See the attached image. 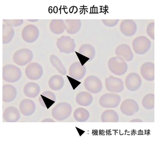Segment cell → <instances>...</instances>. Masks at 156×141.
I'll return each mask as SVG.
<instances>
[{"mask_svg": "<svg viewBox=\"0 0 156 141\" xmlns=\"http://www.w3.org/2000/svg\"><path fill=\"white\" fill-rule=\"evenodd\" d=\"M72 112L71 105L66 102H62L53 108L51 111V115L56 121H62L69 118Z\"/></svg>", "mask_w": 156, "mask_h": 141, "instance_id": "6da1fadb", "label": "cell"}, {"mask_svg": "<svg viewBox=\"0 0 156 141\" xmlns=\"http://www.w3.org/2000/svg\"><path fill=\"white\" fill-rule=\"evenodd\" d=\"M108 66L110 71L117 76L125 75L128 69L126 62L118 56L110 58L108 62Z\"/></svg>", "mask_w": 156, "mask_h": 141, "instance_id": "7a4b0ae2", "label": "cell"}, {"mask_svg": "<svg viewBox=\"0 0 156 141\" xmlns=\"http://www.w3.org/2000/svg\"><path fill=\"white\" fill-rule=\"evenodd\" d=\"M21 76L20 69L15 65H6L2 68V79L6 82H17L20 79Z\"/></svg>", "mask_w": 156, "mask_h": 141, "instance_id": "3957f363", "label": "cell"}, {"mask_svg": "<svg viewBox=\"0 0 156 141\" xmlns=\"http://www.w3.org/2000/svg\"><path fill=\"white\" fill-rule=\"evenodd\" d=\"M33 59V52L27 48H22L18 50L14 53L12 57L14 62L20 66L28 65Z\"/></svg>", "mask_w": 156, "mask_h": 141, "instance_id": "277c9868", "label": "cell"}, {"mask_svg": "<svg viewBox=\"0 0 156 141\" xmlns=\"http://www.w3.org/2000/svg\"><path fill=\"white\" fill-rule=\"evenodd\" d=\"M151 46V41L145 36H139L134 39L132 47L136 54L143 55L148 52Z\"/></svg>", "mask_w": 156, "mask_h": 141, "instance_id": "5b68a950", "label": "cell"}, {"mask_svg": "<svg viewBox=\"0 0 156 141\" xmlns=\"http://www.w3.org/2000/svg\"><path fill=\"white\" fill-rule=\"evenodd\" d=\"M57 47L61 53L69 54L75 51L76 43L75 40L70 37L62 36L57 39Z\"/></svg>", "mask_w": 156, "mask_h": 141, "instance_id": "8992f818", "label": "cell"}, {"mask_svg": "<svg viewBox=\"0 0 156 141\" xmlns=\"http://www.w3.org/2000/svg\"><path fill=\"white\" fill-rule=\"evenodd\" d=\"M121 97L116 93H106L100 97L99 103L102 107L106 108H114L120 104Z\"/></svg>", "mask_w": 156, "mask_h": 141, "instance_id": "52a82bcc", "label": "cell"}, {"mask_svg": "<svg viewBox=\"0 0 156 141\" xmlns=\"http://www.w3.org/2000/svg\"><path fill=\"white\" fill-rule=\"evenodd\" d=\"M40 34L39 28L35 25H27L23 28L22 31V37L27 43H32L35 42L38 39Z\"/></svg>", "mask_w": 156, "mask_h": 141, "instance_id": "ba28073f", "label": "cell"}, {"mask_svg": "<svg viewBox=\"0 0 156 141\" xmlns=\"http://www.w3.org/2000/svg\"><path fill=\"white\" fill-rule=\"evenodd\" d=\"M84 85L86 90L92 94H98L102 89V84L101 79L93 75L88 76L86 78Z\"/></svg>", "mask_w": 156, "mask_h": 141, "instance_id": "9c48e42d", "label": "cell"}, {"mask_svg": "<svg viewBox=\"0 0 156 141\" xmlns=\"http://www.w3.org/2000/svg\"><path fill=\"white\" fill-rule=\"evenodd\" d=\"M42 67L37 62H32L27 65L25 69V74L30 80H37L41 79L43 75Z\"/></svg>", "mask_w": 156, "mask_h": 141, "instance_id": "30bf717a", "label": "cell"}, {"mask_svg": "<svg viewBox=\"0 0 156 141\" xmlns=\"http://www.w3.org/2000/svg\"><path fill=\"white\" fill-rule=\"evenodd\" d=\"M105 86L108 91L113 93H119L124 89L122 80L112 76L106 78Z\"/></svg>", "mask_w": 156, "mask_h": 141, "instance_id": "8fae6325", "label": "cell"}, {"mask_svg": "<svg viewBox=\"0 0 156 141\" xmlns=\"http://www.w3.org/2000/svg\"><path fill=\"white\" fill-rule=\"evenodd\" d=\"M86 72V66L82 65L80 62H74L69 67V77L77 81H79L84 78Z\"/></svg>", "mask_w": 156, "mask_h": 141, "instance_id": "7c38bea8", "label": "cell"}, {"mask_svg": "<svg viewBox=\"0 0 156 141\" xmlns=\"http://www.w3.org/2000/svg\"><path fill=\"white\" fill-rule=\"evenodd\" d=\"M121 112L127 116L135 115L139 111L138 103L133 99H126L121 103L120 106Z\"/></svg>", "mask_w": 156, "mask_h": 141, "instance_id": "4fadbf2b", "label": "cell"}, {"mask_svg": "<svg viewBox=\"0 0 156 141\" xmlns=\"http://www.w3.org/2000/svg\"><path fill=\"white\" fill-rule=\"evenodd\" d=\"M142 79L136 72H131L127 76L125 80V86L127 89L131 91H136L141 87Z\"/></svg>", "mask_w": 156, "mask_h": 141, "instance_id": "5bb4252c", "label": "cell"}, {"mask_svg": "<svg viewBox=\"0 0 156 141\" xmlns=\"http://www.w3.org/2000/svg\"><path fill=\"white\" fill-rule=\"evenodd\" d=\"M137 25L133 20L126 19L122 21L120 24L121 32L125 36L132 37L136 34L137 31Z\"/></svg>", "mask_w": 156, "mask_h": 141, "instance_id": "9a60e30c", "label": "cell"}, {"mask_svg": "<svg viewBox=\"0 0 156 141\" xmlns=\"http://www.w3.org/2000/svg\"><path fill=\"white\" fill-rule=\"evenodd\" d=\"M140 73L143 78L147 81H153L155 80V65L151 62L143 63L141 66Z\"/></svg>", "mask_w": 156, "mask_h": 141, "instance_id": "2e32d148", "label": "cell"}, {"mask_svg": "<svg viewBox=\"0 0 156 141\" xmlns=\"http://www.w3.org/2000/svg\"><path fill=\"white\" fill-rule=\"evenodd\" d=\"M36 108V107L34 102L30 98L23 99L20 104V113L25 116H30L34 114Z\"/></svg>", "mask_w": 156, "mask_h": 141, "instance_id": "e0dca14e", "label": "cell"}, {"mask_svg": "<svg viewBox=\"0 0 156 141\" xmlns=\"http://www.w3.org/2000/svg\"><path fill=\"white\" fill-rule=\"evenodd\" d=\"M115 54L117 56L122 58L126 62H130L132 61L133 58L131 48L126 44H121L115 49Z\"/></svg>", "mask_w": 156, "mask_h": 141, "instance_id": "ac0fdd59", "label": "cell"}, {"mask_svg": "<svg viewBox=\"0 0 156 141\" xmlns=\"http://www.w3.org/2000/svg\"><path fill=\"white\" fill-rule=\"evenodd\" d=\"M2 117L6 122H16L20 118V112L16 108L9 107L5 109Z\"/></svg>", "mask_w": 156, "mask_h": 141, "instance_id": "d6986e66", "label": "cell"}, {"mask_svg": "<svg viewBox=\"0 0 156 141\" xmlns=\"http://www.w3.org/2000/svg\"><path fill=\"white\" fill-rule=\"evenodd\" d=\"M56 100L55 95L50 91H46L42 93L39 97V102L41 106L49 109Z\"/></svg>", "mask_w": 156, "mask_h": 141, "instance_id": "ffe728a7", "label": "cell"}, {"mask_svg": "<svg viewBox=\"0 0 156 141\" xmlns=\"http://www.w3.org/2000/svg\"><path fill=\"white\" fill-rule=\"evenodd\" d=\"M17 90L14 86L6 84L2 86V101L9 103L14 101L17 96Z\"/></svg>", "mask_w": 156, "mask_h": 141, "instance_id": "44dd1931", "label": "cell"}, {"mask_svg": "<svg viewBox=\"0 0 156 141\" xmlns=\"http://www.w3.org/2000/svg\"><path fill=\"white\" fill-rule=\"evenodd\" d=\"M25 96L30 98H34L39 96L41 92V87L38 84L34 82L27 83L24 87Z\"/></svg>", "mask_w": 156, "mask_h": 141, "instance_id": "7402d4cb", "label": "cell"}, {"mask_svg": "<svg viewBox=\"0 0 156 141\" xmlns=\"http://www.w3.org/2000/svg\"><path fill=\"white\" fill-rule=\"evenodd\" d=\"M66 31L68 34L74 35L80 30L81 21L80 19H66L65 20Z\"/></svg>", "mask_w": 156, "mask_h": 141, "instance_id": "603a6c76", "label": "cell"}, {"mask_svg": "<svg viewBox=\"0 0 156 141\" xmlns=\"http://www.w3.org/2000/svg\"><path fill=\"white\" fill-rule=\"evenodd\" d=\"M93 100L92 95L89 92H80L76 96V102L81 106L87 107L90 106L92 103Z\"/></svg>", "mask_w": 156, "mask_h": 141, "instance_id": "cb8c5ba5", "label": "cell"}, {"mask_svg": "<svg viewBox=\"0 0 156 141\" xmlns=\"http://www.w3.org/2000/svg\"><path fill=\"white\" fill-rule=\"evenodd\" d=\"M50 28L53 34H62L66 30L65 21L63 19H53L50 22Z\"/></svg>", "mask_w": 156, "mask_h": 141, "instance_id": "d4e9b609", "label": "cell"}, {"mask_svg": "<svg viewBox=\"0 0 156 141\" xmlns=\"http://www.w3.org/2000/svg\"><path fill=\"white\" fill-rule=\"evenodd\" d=\"M48 85L52 90L59 91L65 85V80L63 77L61 75H54L49 79Z\"/></svg>", "mask_w": 156, "mask_h": 141, "instance_id": "484cf974", "label": "cell"}, {"mask_svg": "<svg viewBox=\"0 0 156 141\" xmlns=\"http://www.w3.org/2000/svg\"><path fill=\"white\" fill-rule=\"evenodd\" d=\"M78 53L83 56L87 57L90 61L94 59L96 55V50L93 46L90 44L82 45L78 50Z\"/></svg>", "mask_w": 156, "mask_h": 141, "instance_id": "4316f807", "label": "cell"}, {"mask_svg": "<svg viewBox=\"0 0 156 141\" xmlns=\"http://www.w3.org/2000/svg\"><path fill=\"white\" fill-rule=\"evenodd\" d=\"M101 120L102 122H118L119 121V115L114 110H106L101 114Z\"/></svg>", "mask_w": 156, "mask_h": 141, "instance_id": "83f0119b", "label": "cell"}, {"mask_svg": "<svg viewBox=\"0 0 156 141\" xmlns=\"http://www.w3.org/2000/svg\"><path fill=\"white\" fill-rule=\"evenodd\" d=\"M15 35L13 27L7 24L2 25V44H7L12 41Z\"/></svg>", "mask_w": 156, "mask_h": 141, "instance_id": "f1b7e54d", "label": "cell"}, {"mask_svg": "<svg viewBox=\"0 0 156 141\" xmlns=\"http://www.w3.org/2000/svg\"><path fill=\"white\" fill-rule=\"evenodd\" d=\"M74 117L76 121L79 122H86L90 117V113L84 108H78L74 111Z\"/></svg>", "mask_w": 156, "mask_h": 141, "instance_id": "f546056e", "label": "cell"}, {"mask_svg": "<svg viewBox=\"0 0 156 141\" xmlns=\"http://www.w3.org/2000/svg\"><path fill=\"white\" fill-rule=\"evenodd\" d=\"M50 61L51 64L61 75L62 76L66 75V69L58 57L52 54L50 56Z\"/></svg>", "mask_w": 156, "mask_h": 141, "instance_id": "4dcf8cb0", "label": "cell"}, {"mask_svg": "<svg viewBox=\"0 0 156 141\" xmlns=\"http://www.w3.org/2000/svg\"><path fill=\"white\" fill-rule=\"evenodd\" d=\"M143 106L146 110H151L155 108V97L153 94H148L143 97L142 101Z\"/></svg>", "mask_w": 156, "mask_h": 141, "instance_id": "1f68e13d", "label": "cell"}, {"mask_svg": "<svg viewBox=\"0 0 156 141\" xmlns=\"http://www.w3.org/2000/svg\"><path fill=\"white\" fill-rule=\"evenodd\" d=\"M23 19H4V24L10 26L12 27H17L20 26L23 23Z\"/></svg>", "mask_w": 156, "mask_h": 141, "instance_id": "d6a6232c", "label": "cell"}, {"mask_svg": "<svg viewBox=\"0 0 156 141\" xmlns=\"http://www.w3.org/2000/svg\"><path fill=\"white\" fill-rule=\"evenodd\" d=\"M146 31L148 36L152 40H155L156 29H155V24L154 22L149 23L147 27Z\"/></svg>", "mask_w": 156, "mask_h": 141, "instance_id": "836d02e7", "label": "cell"}, {"mask_svg": "<svg viewBox=\"0 0 156 141\" xmlns=\"http://www.w3.org/2000/svg\"><path fill=\"white\" fill-rule=\"evenodd\" d=\"M102 22L105 26L108 27H113L117 25L119 19H102Z\"/></svg>", "mask_w": 156, "mask_h": 141, "instance_id": "e575fe53", "label": "cell"}, {"mask_svg": "<svg viewBox=\"0 0 156 141\" xmlns=\"http://www.w3.org/2000/svg\"><path fill=\"white\" fill-rule=\"evenodd\" d=\"M42 122H55V121L52 120L51 118H45L44 120H42L41 121Z\"/></svg>", "mask_w": 156, "mask_h": 141, "instance_id": "d590c367", "label": "cell"}, {"mask_svg": "<svg viewBox=\"0 0 156 141\" xmlns=\"http://www.w3.org/2000/svg\"><path fill=\"white\" fill-rule=\"evenodd\" d=\"M142 120L139 118H135L130 121V122H142Z\"/></svg>", "mask_w": 156, "mask_h": 141, "instance_id": "8d00e7d4", "label": "cell"}, {"mask_svg": "<svg viewBox=\"0 0 156 141\" xmlns=\"http://www.w3.org/2000/svg\"><path fill=\"white\" fill-rule=\"evenodd\" d=\"M29 21H31V22H35V21H38V20H28Z\"/></svg>", "mask_w": 156, "mask_h": 141, "instance_id": "74e56055", "label": "cell"}]
</instances>
